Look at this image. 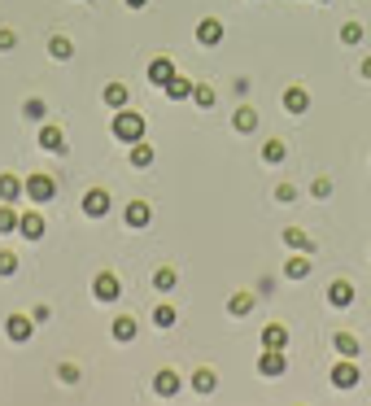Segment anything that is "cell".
I'll list each match as a JSON object with an SVG mask.
<instances>
[{
    "label": "cell",
    "mask_w": 371,
    "mask_h": 406,
    "mask_svg": "<svg viewBox=\"0 0 371 406\" xmlns=\"http://www.w3.org/2000/svg\"><path fill=\"white\" fill-rule=\"evenodd\" d=\"M110 131H114V140L118 145H136V140H145V118H140L136 110H118L114 114V123H110Z\"/></svg>",
    "instance_id": "cell-1"
},
{
    "label": "cell",
    "mask_w": 371,
    "mask_h": 406,
    "mask_svg": "<svg viewBox=\"0 0 371 406\" xmlns=\"http://www.w3.org/2000/svg\"><path fill=\"white\" fill-rule=\"evenodd\" d=\"M22 188H27V197L35 201V206H44V201H53V197H57L53 175H31V179H22Z\"/></svg>",
    "instance_id": "cell-2"
},
{
    "label": "cell",
    "mask_w": 371,
    "mask_h": 406,
    "mask_svg": "<svg viewBox=\"0 0 371 406\" xmlns=\"http://www.w3.org/2000/svg\"><path fill=\"white\" fill-rule=\"evenodd\" d=\"M83 214H88V219L110 214V193H105V188H88V193H83Z\"/></svg>",
    "instance_id": "cell-3"
},
{
    "label": "cell",
    "mask_w": 371,
    "mask_h": 406,
    "mask_svg": "<svg viewBox=\"0 0 371 406\" xmlns=\"http://www.w3.org/2000/svg\"><path fill=\"white\" fill-rule=\"evenodd\" d=\"M197 44H206V49L223 44V22H219V18H201V22H197Z\"/></svg>",
    "instance_id": "cell-4"
},
{
    "label": "cell",
    "mask_w": 371,
    "mask_h": 406,
    "mask_svg": "<svg viewBox=\"0 0 371 406\" xmlns=\"http://www.w3.org/2000/svg\"><path fill=\"white\" fill-rule=\"evenodd\" d=\"M92 293H97L101 302H118V293H123V284H118V276H110V271H101V276L92 280Z\"/></svg>",
    "instance_id": "cell-5"
},
{
    "label": "cell",
    "mask_w": 371,
    "mask_h": 406,
    "mask_svg": "<svg viewBox=\"0 0 371 406\" xmlns=\"http://www.w3.org/2000/svg\"><path fill=\"white\" fill-rule=\"evenodd\" d=\"M5 332H9V341H31V332H35V319H27V315H9L5 319Z\"/></svg>",
    "instance_id": "cell-6"
},
{
    "label": "cell",
    "mask_w": 371,
    "mask_h": 406,
    "mask_svg": "<svg viewBox=\"0 0 371 406\" xmlns=\"http://www.w3.org/2000/svg\"><path fill=\"white\" fill-rule=\"evenodd\" d=\"M284 367H289L284 350H262V358H258V372L262 376H284Z\"/></svg>",
    "instance_id": "cell-7"
},
{
    "label": "cell",
    "mask_w": 371,
    "mask_h": 406,
    "mask_svg": "<svg viewBox=\"0 0 371 406\" xmlns=\"http://www.w3.org/2000/svg\"><path fill=\"white\" fill-rule=\"evenodd\" d=\"M328 302L337 306V310L354 306V284H345V280H332V284H328Z\"/></svg>",
    "instance_id": "cell-8"
},
{
    "label": "cell",
    "mask_w": 371,
    "mask_h": 406,
    "mask_svg": "<svg viewBox=\"0 0 371 406\" xmlns=\"http://www.w3.org/2000/svg\"><path fill=\"white\" fill-rule=\"evenodd\" d=\"M123 219H127V228H149V219H153V210L145 206V201H127V210H123Z\"/></svg>",
    "instance_id": "cell-9"
},
{
    "label": "cell",
    "mask_w": 371,
    "mask_h": 406,
    "mask_svg": "<svg viewBox=\"0 0 371 406\" xmlns=\"http://www.w3.org/2000/svg\"><path fill=\"white\" fill-rule=\"evenodd\" d=\"M289 345V328L284 324H267L262 328V350H284Z\"/></svg>",
    "instance_id": "cell-10"
},
{
    "label": "cell",
    "mask_w": 371,
    "mask_h": 406,
    "mask_svg": "<svg viewBox=\"0 0 371 406\" xmlns=\"http://www.w3.org/2000/svg\"><path fill=\"white\" fill-rule=\"evenodd\" d=\"M171 75H175V62H171V57H153V62H149V83H153V88H162Z\"/></svg>",
    "instance_id": "cell-11"
},
{
    "label": "cell",
    "mask_w": 371,
    "mask_h": 406,
    "mask_svg": "<svg viewBox=\"0 0 371 406\" xmlns=\"http://www.w3.org/2000/svg\"><path fill=\"white\" fill-rule=\"evenodd\" d=\"M332 385H337V389H354V385H358V367L350 363V358L332 367Z\"/></svg>",
    "instance_id": "cell-12"
},
{
    "label": "cell",
    "mask_w": 371,
    "mask_h": 406,
    "mask_svg": "<svg viewBox=\"0 0 371 406\" xmlns=\"http://www.w3.org/2000/svg\"><path fill=\"white\" fill-rule=\"evenodd\" d=\"M40 149L44 153H66V131L62 127H44L40 131Z\"/></svg>",
    "instance_id": "cell-13"
},
{
    "label": "cell",
    "mask_w": 371,
    "mask_h": 406,
    "mask_svg": "<svg viewBox=\"0 0 371 406\" xmlns=\"http://www.w3.org/2000/svg\"><path fill=\"white\" fill-rule=\"evenodd\" d=\"M284 110H289V114H306L310 110V92L306 88H289V92H284Z\"/></svg>",
    "instance_id": "cell-14"
},
{
    "label": "cell",
    "mask_w": 371,
    "mask_h": 406,
    "mask_svg": "<svg viewBox=\"0 0 371 406\" xmlns=\"http://www.w3.org/2000/svg\"><path fill=\"white\" fill-rule=\"evenodd\" d=\"M153 393H158V398H175V393H179V376L175 372H158V376H153Z\"/></svg>",
    "instance_id": "cell-15"
},
{
    "label": "cell",
    "mask_w": 371,
    "mask_h": 406,
    "mask_svg": "<svg viewBox=\"0 0 371 406\" xmlns=\"http://www.w3.org/2000/svg\"><path fill=\"white\" fill-rule=\"evenodd\" d=\"M18 232L27 236V241H40V236H44V214H22V219H18Z\"/></svg>",
    "instance_id": "cell-16"
},
{
    "label": "cell",
    "mask_w": 371,
    "mask_h": 406,
    "mask_svg": "<svg viewBox=\"0 0 371 406\" xmlns=\"http://www.w3.org/2000/svg\"><path fill=\"white\" fill-rule=\"evenodd\" d=\"M162 88H166V97H171V101H184V97H193V83H188L184 75H171V79L162 83Z\"/></svg>",
    "instance_id": "cell-17"
},
{
    "label": "cell",
    "mask_w": 371,
    "mask_h": 406,
    "mask_svg": "<svg viewBox=\"0 0 371 406\" xmlns=\"http://www.w3.org/2000/svg\"><path fill=\"white\" fill-rule=\"evenodd\" d=\"M153 158H158V153H153V145H145V140H136V145H131V166H136V171L153 166Z\"/></svg>",
    "instance_id": "cell-18"
},
{
    "label": "cell",
    "mask_w": 371,
    "mask_h": 406,
    "mask_svg": "<svg viewBox=\"0 0 371 406\" xmlns=\"http://www.w3.org/2000/svg\"><path fill=\"white\" fill-rule=\"evenodd\" d=\"M49 57H53V62H70V57H75V44H70L66 35H53V40H49Z\"/></svg>",
    "instance_id": "cell-19"
},
{
    "label": "cell",
    "mask_w": 371,
    "mask_h": 406,
    "mask_svg": "<svg viewBox=\"0 0 371 406\" xmlns=\"http://www.w3.org/2000/svg\"><path fill=\"white\" fill-rule=\"evenodd\" d=\"M27 188H22V179L18 175H0V201H18Z\"/></svg>",
    "instance_id": "cell-20"
},
{
    "label": "cell",
    "mask_w": 371,
    "mask_h": 406,
    "mask_svg": "<svg viewBox=\"0 0 371 406\" xmlns=\"http://www.w3.org/2000/svg\"><path fill=\"white\" fill-rule=\"evenodd\" d=\"M284 276H289V280H306V276H310V258H306V254L289 258V267H284Z\"/></svg>",
    "instance_id": "cell-21"
},
{
    "label": "cell",
    "mask_w": 371,
    "mask_h": 406,
    "mask_svg": "<svg viewBox=\"0 0 371 406\" xmlns=\"http://www.w3.org/2000/svg\"><path fill=\"white\" fill-rule=\"evenodd\" d=\"M232 123H236V131H245V136H249V131H258V110H249V105H245V110H236Z\"/></svg>",
    "instance_id": "cell-22"
},
{
    "label": "cell",
    "mask_w": 371,
    "mask_h": 406,
    "mask_svg": "<svg viewBox=\"0 0 371 406\" xmlns=\"http://www.w3.org/2000/svg\"><path fill=\"white\" fill-rule=\"evenodd\" d=\"M18 219H22V214H18V210H14V206H9V201H5V206H0V236L18 232Z\"/></svg>",
    "instance_id": "cell-23"
},
{
    "label": "cell",
    "mask_w": 371,
    "mask_h": 406,
    "mask_svg": "<svg viewBox=\"0 0 371 406\" xmlns=\"http://www.w3.org/2000/svg\"><path fill=\"white\" fill-rule=\"evenodd\" d=\"M131 97H127V88L123 83H110V88H105V105H110V110H123Z\"/></svg>",
    "instance_id": "cell-24"
},
{
    "label": "cell",
    "mask_w": 371,
    "mask_h": 406,
    "mask_svg": "<svg viewBox=\"0 0 371 406\" xmlns=\"http://www.w3.org/2000/svg\"><path fill=\"white\" fill-rule=\"evenodd\" d=\"M284 245H289V249H302V254H306V249H310V236H306L302 228H284Z\"/></svg>",
    "instance_id": "cell-25"
},
{
    "label": "cell",
    "mask_w": 371,
    "mask_h": 406,
    "mask_svg": "<svg viewBox=\"0 0 371 406\" xmlns=\"http://www.w3.org/2000/svg\"><path fill=\"white\" fill-rule=\"evenodd\" d=\"M284 158H289V149H284L280 140H267V145H262V162L275 166V162H284Z\"/></svg>",
    "instance_id": "cell-26"
},
{
    "label": "cell",
    "mask_w": 371,
    "mask_h": 406,
    "mask_svg": "<svg viewBox=\"0 0 371 406\" xmlns=\"http://www.w3.org/2000/svg\"><path fill=\"white\" fill-rule=\"evenodd\" d=\"M153 289H158V293H171V289H175V271H171V267H158V271H153Z\"/></svg>",
    "instance_id": "cell-27"
},
{
    "label": "cell",
    "mask_w": 371,
    "mask_h": 406,
    "mask_svg": "<svg viewBox=\"0 0 371 406\" xmlns=\"http://www.w3.org/2000/svg\"><path fill=\"white\" fill-rule=\"evenodd\" d=\"M114 341H136V319H114Z\"/></svg>",
    "instance_id": "cell-28"
},
{
    "label": "cell",
    "mask_w": 371,
    "mask_h": 406,
    "mask_svg": "<svg viewBox=\"0 0 371 406\" xmlns=\"http://www.w3.org/2000/svg\"><path fill=\"white\" fill-rule=\"evenodd\" d=\"M227 310H232V315H249V310H254V293H236L232 302H227Z\"/></svg>",
    "instance_id": "cell-29"
},
{
    "label": "cell",
    "mask_w": 371,
    "mask_h": 406,
    "mask_svg": "<svg viewBox=\"0 0 371 406\" xmlns=\"http://www.w3.org/2000/svg\"><path fill=\"white\" fill-rule=\"evenodd\" d=\"M193 389H197V393H214V372H210V367L193 372Z\"/></svg>",
    "instance_id": "cell-30"
},
{
    "label": "cell",
    "mask_w": 371,
    "mask_h": 406,
    "mask_svg": "<svg viewBox=\"0 0 371 406\" xmlns=\"http://www.w3.org/2000/svg\"><path fill=\"white\" fill-rule=\"evenodd\" d=\"M193 101L201 105V110H210V105H214V88H210V83H193Z\"/></svg>",
    "instance_id": "cell-31"
},
{
    "label": "cell",
    "mask_w": 371,
    "mask_h": 406,
    "mask_svg": "<svg viewBox=\"0 0 371 406\" xmlns=\"http://www.w3.org/2000/svg\"><path fill=\"white\" fill-rule=\"evenodd\" d=\"M332 345H337V354H345V358L358 354V341L350 337V332H337V341H332Z\"/></svg>",
    "instance_id": "cell-32"
},
{
    "label": "cell",
    "mask_w": 371,
    "mask_h": 406,
    "mask_svg": "<svg viewBox=\"0 0 371 406\" xmlns=\"http://www.w3.org/2000/svg\"><path fill=\"white\" fill-rule=\"evenodd\" d=\"M175 319H179V315H175L171 306H158V310H153V324H158V328H175Z\"/></svg>",
    "instance_id": "cell-33"
},
{
    "label": "cell",
    "mask_w": 371,
    "mask_h": 406,
    "mask_svg": "<svg viewBox=\"0 0 371 406\" xmlns=\"http://www.w3.org/2000/svg\"><path fill=\"white\" fill-rule=\"evenodd\" d=\"M18 271V254L14 249H0V276H14Z\"/></svg>",
    "instance_id": "cell-34"
},
{
    "label": "cell",
    "mask_w": 371,
    "mask_h": 406,
    "mask_svg": "<svg viewBox=\"0 0 371 406\" xmlns=\"http://www.w3.org/2000/svg\"><path fill=\"white\" fill-rule=\"evenodd\" d=\"M363 40V27H358V22H345L341 27V44H358Z\"/></svg>",
    "instance_id": "cell-35"
},
{
    "label": "cell",
    "mask_w": 371,
    "mask_h": 406,
    "mask_svg": "<svg viewBox=\"0 0 371 406\" xmlns=\"http://www.w3.org/2000/svg\"><path fill=\"white\" fill-rule=\"evenodd\" d=\"M22 114H27V118H35V123H40V118L49 114V110H44V101H40V97H31L27 105H22Z\"/></svg>",
    "instance_id": "cell-36"
},
{
    "label": "cell",
    "mask_w": 371,
    "mask_h": 406,
    "mask_svg": "<svg viewBox=\"0 0 371 406\" xmlns=\"http://www.w3.org/2000/svg\"><path fill=\"white\" fill-rule=\"evenodd\" d=\"M310 193H315L319 201H323V197H332V179H323V175H319L315 184H310Z\"/></svg>",
    "instance_id": "cell-37"
},
{
    "label": "cell",
    "mask_w": 371,
    "mask_h": 406,
    "mask_svg": "<svg viewBox=\"0 0 371 406\" xmlns=\"http://www.w3.org/2000/svg\"><path fill=\"white\" fill-rule=\"evenodd\" d=\"M14 44H18V35H14V31H0V53H9Z\"/></svg>",
    "instance_id": "cell-38"
},
{
    "label": "cell",
    "mask_w": 371,
    "mask_h": 406,
    "mask_svg": "<svg viewBox=\"0 0 371 406\" xmlns=\"http://www.w3.org/2000/svg\"><path fill=\"white\" fill-rule=\"evenodd\" d=\"M275 197H280V201H293L297 188H293V184H280V188H275Z\"/></svg>",
    "instance_id": "cell-39"
},
{
    "label": "cell",
    "mask_w": 371,
    "mask_h": 406,
    "mask_svg": "<svg viewBox=\"0 0 371 406\" xmlns=\"http://www.w3.org/2000/svg\"><path fill=\"white\" fill-rule=\"evenodd\" d=\"M62 380H66V385H75V380H79V367L66 363V367H62Z\"/></svg>",
    "instance_id": "cell-40"
},
{
    "label": "cell",
    "mask_w": 371,
    "mask_h": 406,
    "mask_svg": "<svg viewBox=\"0 0 371 406\" xmlns=\"http://www.w3.org/2000/svg\"><path fill=\"white\" fill-rule=\"evenodd\" d=\"M149 5V0H127V9H145Z\"/></svg>",
    "instance_id": "cell-41"
},
{
    "label": "cell",
    "mask_w": 371,
    "mask_h": 406,
    "mask_svg": "<svg viewBox=\"0 0 371 406\" xmlns=\"http://www.w3.org/2000/svg\"><path fill=\"white\" fill-rule=\"evenodd\" d=\"M358 70H363V75H367V79H371V57H367V62H363V66H358Z\"/></svg>",
    "instance_id": "cell-42"
},
{
    "label": "cell",
    "mask_w": 371,
    "mask_h": 406,
    "mask_svg": "<svg viewBox=\"0 0 371 406\" xmlns=\"http://www.w3.org/2000/svg\"><path fill=\"white\" fill-rule=\"evenodd\" d=\"M323 5H328V0H323Z\"/></svg>",
    "instance_id": "cell-43"
}]
</instances>
